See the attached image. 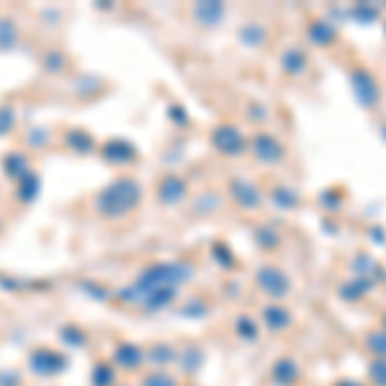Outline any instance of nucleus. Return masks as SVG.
Listing matches in <instances>:
<instances>
[{"mask_svg": "<svg viewBox=\"0 0 386 386\" xmlns=\"http://www.w3.org/2000/svg\"><path fill=\"white\" fill-rule=\"evenodd\" d=\"M263 319L268 324V330L281 332L291 324V312L286 307H281V304H270V307L263 309Z\"/></svg>", "mask_w": 386, "mask_h": 386, "instance_id": "9b49d317", "label": "nucleus"}, {"mask_svg": "<svg viewBox=\"0 0 386 386\" xmlns=\"http://www.w3.org/2000/svg\"><path fill=\"white\" fill-rule=\"evenodd\" d=\"M252 152H255V158L263 160V163H281L286 158V150L284 144L273 139L270 135H258L252 139Z\"/></svg>", "mask_w": 386, "mask_h": 386, "instance_id": "0eeeda50", "label": "nucleus"}, {"mask_svg": "<svg viewBox=\"0 0 386 386\" xmlns=\"http://www.w3.org/2000/svg\"><path fill=\"white\" fill-rule=\"evenodd\" d=\"M113 378H116V373H113L109 363H98L93 368V386H111Z\"/></svg>", "mask_w": 386, "mask_h": 386, "instance_id": "5701e85b", "label": "nucleus"}, {"mask_svg": "<svg viewBox=\"0 0 386 386\" xmlns=\"http://www.w3.org/2000/svg\"><path fill=\"white\" fill-rule=\"evenodd\" d=\"M350 13H353L355 18H358V21H361V24H371V21H373V18L378 16V11L376 8H368V6H355L353 11H350Z\"/></svg>", "mask_w": 386, "mask_h": 386, "instance_id": "c85d7f7f", "label": "nucleus"}, {"mask_svg": "<svg viewBox=\"0 0 386 386\" xmlns=\"http://www.w3.org/2000/svg\"><path fill=\"white\" fill-rule=\"evenodd\" d=\"M144 361H152L158 363V366H167V363L175 361V350L165 343H158V345H152L150 350H144Z\"/></svg>", "mask_w": 386, "mask_h": 386, "instance_id": "a211bd4d", "label": "nucleus"}, {"mask_svg": "<svg viewBox=\"0 0 386 386\" xmlns=\"http://www.w3.org/2000/svg\"><path fill=\"white\" fill-rule=\"evenodd\" d=\"M118 366H124V368H137V366H142L144 361V350L135 343H124V345L116 347V353H113Z\"/></svg>", "mask_w": 386, "mask_h": 386, "instance_id": "4468645a", "label": "nucleus"}, {"mask_svg": "<svg viewBox=\"0 0 386 386\" xmlns=\"http://www.w3.org/2000/svg\"><path fill=\"white\" fill-rule=\"evenodd\" d=\"M368 378L376 386H386V361L384 358H373L368 363Z\"/></svg>", "mask_w": 386, "mask_h": 386, "instance_id": "b1692460", "label": "nucleus"}, {"mask_svg": "<svg viewBox=\"0 0 386 386\" xmlns=\"http://www.w3.org/2000/svg\"><path fill=\"white\" fill-rule=\"evenodd\" d=\"M240 36H242L244 44H250V47H261V44H266V39H268V32H266L261 24H247L242 32H240Z\"/></svg>", "mask_w": 386, "mask_h": 386, "instance_id": "412c9836", "label": "nucleus"}, {"mask_svg": "<svg viewBox=\"0 0 386 386\" xmlns=\"http://www.w3.org/2000/svg\"><path fill=\"white\" fill-rule=\"evenodd\" d=\"M139 196H142L139 183L132 181V178H118L98 196V209L106 216H121V214L135 209Z\"/></svg>", "mask_w": 386, "mask_h": 386, "instance_id": "f257e3e1", "label": "nucleus"}, {"mask_svg": "<svg viewBox=\"0 0 386 386\" xmlns=\"http://www.w3.org/2000/svg\"><path fill=\"white\" fill-rule=\"evenodd\" d=\"M16 24L8 21V18H0V47L8 49L16 44Z\"/></svg>", "mask_w": 386, "mask_h": 386, "instance_id": "4be33fe9", "label": "nucleus"}, {"mask_svg": "<svg viewBox=\"0 0 386 386\" xmlns=\"http://www.w3.org/2000/svg\"><path fill=\"white\" fill-rule=\"evenodd\" d=\"M237 335L252 343V340H258V324L252 322L250 317H240V319H237Z\"/></svg>", "mask_w": 386, "mask_h": 386, "instance_id": "393cba45", "label": "nucleus"}, {"mask_svg": "<svg viewBox=\"0 0 386 386\" xmlns=\"http://www.w3.org/2000/svg\"><path fill=\"white\" fill-rule=\"evenodd\" d=\"M381 322H384V330H386V315H384V319H381Z\"/></svg>", "mask_w": 386, "mask_h": 386, "instance_id": "72a5a7b5", "label": "nucleus"}, {"mask_svg": "<svg viewBox=\"0 0 386 386\" xmlns=\"http://www.w3.org/2000/svg\"><path fill=\"white\" fill-rule=\"evenodd\" d=\"M350 90L358 98L363 109H376L378 101H381V88H378L373 72L366 70V67H353L350 72Z\"/></svg>", "mask_w": 386, "mask_h": 386, "instance_id": "7ed1b4c3", "label": "nucleus"}, {"mask_svg": "<svg viewBox=\"0 0 386 386\" xmlns=\"http://www.w3.org/2000/svg\"><path fill=\"white\" fill-rule=\"evenodd\" d=\"M229 193H232V198H235L237 204L242 206V209H258L261 206V191L255 188L252 183L247 181H232V186H229Z\"/></svg>", "mask_w": 386, "mask_h": 386, "instance_id": "6e6552de", "label": "nucleus"}, {"mask_svg": "<svg viewBox=\"0 0 386 386\" xmlns=\"http://www.w3.org/2000/svg\"><path fill=\"white\" fill-rule=\"evenodd\" d=\"M36 193H39V178L26 173L24 178H21V198H24V201H32Z\"/></svg>", "mask_w": 386, "mask_h": 386, "instance_id": "a878e982", "label": "nucleus"}, {"mask_svg": "<svg viewBox=\"0 0 386 386\" xmlns=\"http://www.w3.org/2000/svg\"><path fill=\"white\" fill-rule=\"evenodd\" d=\"M135 155L137 150L129 142H124V139H113V142H109L103 147V158L109 160V163H132Z\"/></svg>", "mask_w": 386, "mask_h": 386, "instance_id": "ddd939ff", "label": "nucleus"}, {"mask_svg": "<svg viewBox=\"0 0 386 386\" xmlns=\"http://www.w3.org/2000/svg\"><path fill=\"white\" fill-rule=\"evenodd\" d=\"M212 142L221 155H229V158H237V155H242V152L247 150V139H244L242 132L232 124L216 126L212 135Z\"/></svg>", "mask_w": 386, "mask_h": 386, "instance_id": "20e7f679", "label": "nucleus"}, {"mask_svg": "<svg viewBox=\"0 0 386 386\" xmlns=\"http://www.w3.org/2000/svg\"><path fill=\"white\" fill-rule=\"evenodd\" d=\"M270 378L281 386H291L299 381V366L294 358H278L273 363V368H270Z\"/></svg>", "mask_w": 386, "mask_h": 386, "instance_id": "1a4fd4ad", "label": "nucleus"}, {"mask_svg": "<svg viewBox=\"0 0 386 386\" xmlns=\"http://www.w3.org/2000/svg\"><path fill=\"white\" fill-rule=\"evenodd\" d=\"M255 281H258V286H261L268 296H273V299H284V296L291 294V281H289V276H286L281 268H276V266H263V268L258 270Z\"/></svg>", "mask_w": 386, "mask_h": 386, "instance_id": "39448f33", "label": "nucleus"}, {"mask_svg": "<svg viewBox=\"0 0 386 386\" xmlns=\"http://www.w3.org/2000/svg\"><path fill=\"white\" fill-rule=\"evenodd\" d=\"M186 196V181L178 175H167L165 181L160 183V201L165 204H178Z\"/></svg>", "mask_w": 386, "mask_h": 386, "instance_id": "f8f14e48", "label": "nucleus"}, {"mask_svg": "<svg viewBox=\"0 0 386 386\" xmlns=\"http://www.w3.org/2000/svg\"><path fill=\"white\" fill-rule=\"evenodd\" d=\"M371 289H373V281H371V278H355L353 284H345L340 289V296H343V299H350V301H358V299H363Z\"/></svg>", "mask_w": 386, "mask_h": 386, "instance_id": "f3484780", "label": "nucleus"}, {"mask_svg": "<svg viewBox=\"0 0 386 386\" xmlns=\"http://www.w3.org/2000/svg\"><path fill=\"white\" fill-rule=\"evenodd\" d=\"M16 124V113L8 106H0V135H8L11 129Z\"/></svg>", "mask_w": 386, "mask_h": 386, "instance_id": "cd10ccee", "label": "nucleus"}, {"mask_svg": "<svg viewBox=\"0 0 386 386\" xmlns=\"http://www.w3.org/2000/svg\"><path fill=\"white\" fill-rule=\"evenodd\" d=\"M366 347L371 350L373 358H384L386 361V330H371L366 335Z\"/></svg>", "mask_w": 386, "mask_h": 386, "instance_id": "aec40b11", "label": "nucleus"}, {"mask_svg": "<svg viewBox=\"0 0 386 386\" xmlns=\"http://www.w3.org/2000/svg\"><path fill=\"white\" fill-rule=\"evenodd\" d=\"M384 29H386V26H384Z\"/></svg>", "mask_w": 386, "mask_h": 386, "instance_id": "c9c22d12", "label": "nucleus"}, {"mask_svg": "<svg viewBox=\"0 0 386 386\" xmlns=\"http://www.w3.org/2000/svg\"><path fill=\"white\" fill-rule=\"evenodd\" d=\"M29 366H32L34 373L39 376H60L64 368H67V358L57 350H49V347H39L34 350L32 358H29Z\"/></svg>", "mask_w": 386, "mask_h": 386, "instance_id": "423d86ee", "label": "nucleus"}, {"mask_svg": "<svg viewBox=\"0 0 386 386\" xmlns=\"http://www.w3.org/2000/svg\"><path fill=\"white\" fill-rule=\"evenodd\" d=\"M188 268L178 266V263H160L152 266L137 278V284L132 291H155V289H175L178 284H183L188 278Z\"/></svg>", "mask_w": 386, "mask_h": 386, "instance_id": "f03ea898", "label": "nucleus"}, {"mask_svg": "<svg viewBox=\"0 0 386 386\" xmlns=\"http://www.w3.org/2000/svg\"><path fill=\"white\" fill-rule=\"evenodd\" d=\"M281 64H284V70L289 72V75H301V72L307 70V55L301 52V49H289V52H284V60H281Z\"/></svg>", "mask_w": 386, "mask_h": 386, "instance_id": "dca6fc26", "label": "nucleus"}, {"mask_svg": "<svg viewBox=\"0 0 386 386\" xmlns=\"http://www.w3.org/2000/svg\"><path fill=\"white\" fill-rule=\"evenodd\" d=\"M384 139H386V126H384Z\"/></svg>", "mask_w": 386, "mask_h": 386, "instance_id": "f704fd0d", "label": "nucleus"}, {"mask_svg": "<svg viewBox=\"0 0 386 386\" xmlns=\"http://www.w3.org/2000/svg\"><path fill=\"white\" fill-rule=\"evenodd\" d=\"M60 338L64 340V343H70V345H83L85 343V335L78 330H72V327H67V330L60 332Z\"/></svg>", "mask_w": 386, "mask_h": 386, "instance_id": "c756f323", "label": "nucleus"}, {"mask_svg": "<svg viewBox=\"0 0 386 386\" xmlns=\"http://www.w3.org/2000/svg\"><path fill=\"white\" fill-rule=\"evenodd\" d=\"M307 36L315 47H330L332 41L338 39V29L327 21H315V24H309Z\"/></svg>", "mask_w": 386, "mask_h": 386, "instance_id": "9d476101", "label": "nucleus"}, {"mask_svg": "<svg viewBox=\"0 0 386 386\" xmlns=\"http://www.w3.org/2000/svg\"><path fill=\"white\" fill-rule=\"evenodd\" d=\"M335 386H363V384H358V381H350V378H340Z\"/></svg>", "mask_w": 386, "mask_h": 386, "instance_id": "473e14b6", "label": "nucleus"}, {"mask_svg": "<svg viewBox=\"0 0 386 386\" xmlns=\"http://www.w3.org/2000/svg\"><path fill=\"white\" fill-rule=\"evenodd\" d=\"M224 16V6L221 3H198L196 6V18L204 26H216Z\"/></svg>", "mask_w": 386, "mask_h": 386, "instance_id": "2eb2a0df", "label": "nucleus"}, {"mask_svg": "<svg viewBox=\"0 0 386 386\" xmlns=\"http://www.w3.org/2000/svg\"><path fill=\"white\" fill-rule=\"evenodd\" d=\"M270 198H273V204H276L278 209H296V204H299V193H296L294 188H289V186H278V188H273Z\"/></svg>", "mask_w": 386, "mask_h": 386, "instance_id": "6ab92c4d", "label": "nucleus"}, {"mask_svg": "<svg viewBox=\"0 0 386 386\" xmlns=\"http://www.w3.org/2000/svg\"><path fill=\"white\" fill-rule=\"evenodd\" d=\"M258 237H261L263 247H273V244H278V235L276 232H270L268 227H263L261 232H258Z\"/></svg>", "mask_w": 386, "mask_h": 386, "instance_id": "7c9ffc66", "label": "nucleus"}, {"mask_svg": "<svg viewBox=\"0 0 386 386\" xmlns=\"http://www.w3.org/2000/svg\"><path fill=\"white\" fill-rule=\"evenodd\" d=\"M70 139L72 142L78 139V147H75V150H80V152H90V147H93V144H90V137L88 135H72Z\"/></svg>", "mask_w": 386, "mask_h": 386, "instance_id": "2f4dec72", "label": "nucleus"}, {"mask_svg": "<svg viewBox=\"0 0 386 386\" xmlns=\"http://www.w3.org/2000/svg\"><path fill=\"white\" fill-rule=\"evenodd\" d=\"M142 386H175V378L167 371H155V373L144 378Z\"/></svg>", "mask_w": 386, "mask_h": 386, "instance_id": "bb28decb", "label": "nucleus"}]
</instances>
